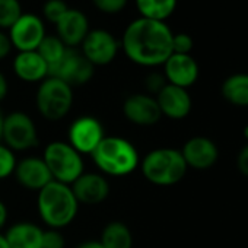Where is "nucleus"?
<instances>
[{"instance_id": "obj_18", "label": "nucleus", "mask_w": 248, "mask_h": 248, "mask_svg": "<svg viewBox=\"0 0 248 248\" xmlns=\"http://www.w3.org/2000/svg\"><path fill=\"white\" fill-rule=\"evenodd\" d=\"M15 178L16 181L27 190L40 191L44 186L53 181L51 174L44 162L43 158L37 156H27L16 164L15 168Z\"/></svg>"}, {"instance_id": "obj_8", "label": "nucleus", "mask_w": 248, "mask_h": 248, "mask_svg": "<svg viewBox=\"0 0 248 248\" xmlns=\"http://www.w3.org/2000/svg\"><path fill=\"white\" fill-rule=\"evenodd\" d=\"M105 138L102 123L93 115H80L69 126L67 143L80 155H91Z\"/></svg>"}, {"instance_id": "obj_19", "label": "nucleus", "mask_w": 248, "mask_h": 248, "mask_svg": "<svg viewBox=\"0 0 248 248\" xmlns=\"http://www.w3.org/2000/svg\"><path fill=\"white\" fill-rule=\"evenodd\" d=\"M15 75L28 83H40L48 78V64L35 51H19L14 59Z\"/></svg>"}, {"instance_id": "obj_26", "label": "nucleus", "mask_w": 248, "mask_h": 248, "mask_svg": "<svg viewBox=\"0 0 248 248\" xmlns=\"http://www.w3.org/2000/svg\"><path fill=\"white\" fill-rule=\"evenodd\" d=\"M16 156L14 151H11L6 145L0 142V180H5L15 172L16 168Z\"/></svg>"}, {"instance_id": "obj_34", "label": "nucleus", "mask_w": 248, "mask_h": 248, "mask_svg": "<svg viewBox=\"0 0 248 248\" xmlns=\"http://www.w3.org/2000/svg\"><path fill=\"white\" fill-rule=\"evenodd\" d=\"M8 92H9L8 79H6V76L2 72H0V101H3L6 98Z\"/></svg>"}, {"instance_id": "obj_36", "label": "nucleus", "mask_w": 248, "mask_h": 248, "mask_svg": "<svg viewBox=\"0 0 248 248\" xmlns=\"http://www.w3.org/2000/svg\"><path fill=\"white\" fill-rule=\"evenodd\" d=\"M76 248H105L99 241H85L80 242Z\"/></svg>"}, {"instance_id": "obj_13", "label": "nucleus", "mask_w": 248, "mask_h": 248, "mask_svg": "<svg viewBox=\"0 0 248 248\" xmlns=\"http://www.w3.org/2000/svg\"><path fill=\"white\" fill-rule=\"evenodd\" d=\"M164 66V76L168 83L188 89L193 86L200 75L199 63L191 54H175L172 53Z\"/></svg>"}, {"instance_id": "obj_20", "label": "nucleus", "mask_w": 248, "mask_h": 248, "mask_svg": "<svg viewBox=\"0 0 248 248\" xmlns=\"http://www.w3.org/2000/svg\"><path fill=\"white\" fill-rule=\"evenodd\" d=\"M41 229L34 222H16L5 233V238L11 248H43Z\"/></svg>"}, {"instance_id": "obj_9", "label": "nucleus", "mask_w": 248, "mask_h": 248, "mask_svg": "<svg viewBox=\"0 0 248 248\" xmlns=\"http://www.w3.org/2000/svg\"><path fill=\"white\" fill-rule=\"evenodd\" d=\"M93 73L95 66H92L76 48H67L63 59L48 69V76L57 78L72 88L88 83L93 78Z\"/></svg>"}, {"instance_id": "obj_22", "label": "nucleus", "mask_w": 248, "mask_h": 248, "mask_svg": "<svg viewBox=\"0 0 248 248\" xmlns=\"http://www.w3.org/2000/svg\"><path fill=\"white\" fill-rule=\"evenodd\" d=\"M105 248H132L133 235L130 228L120 220H112L107 223L98 239Z\"/></svg>"}, {"instance_id": "obj_33", "label": "nucleus", "mask_w": 248, "mask_h": 248, "mask_svg": "<svg viewBox=\"0 0 248 248\" xmlns=\"http://www.w3.org/2000/svg\"><path fill=\"white\" fill-rule=\"evenodd\" d=\"M12 43L9 40V35L5 34L3 31H0V60H3L6 59L11 51H12Z\"/></svg>"}, {"instance_id": "obj_39", "label": "nucleus", "mask_w": 248, "mask_h": 248, "mask_svg": "<svg viewBox=\"0 0 248 248\" xmlns=\"http://www.w3.org/2000/svg\"><path fill=\"white\" fill-rule=\"evenodd\" d=\"M244 138H245V139L248 140V126H247V127L244 129Z\"/></svg>"}, {"instance_id": "obj_12", "label": "nucleus", "mask_w": 248, "mask_h": 248, "mask_svg": "<svg viewBox=\"0 0 248 248\" xmlns=\"http://www.w3.org/2000/svg\"><path fill=\"white\" fill-rule=\"evenodd\" d=\"M123 114L136 126H154L162 114L156 98L149 93H133L123 104Z\"/></svg>"}, {"instance_id": "obj_32", "label": "nucleus", "mask_w": 248, "mask_h": 248, "mask_svg": "<svg viewBox=\"0 0 248 248\" xmlns=\"http://www.w3.org/2000/svg\"><path fill=\"white\" fill-rule=\"evenodd\" d=\"M236 168L244 177L248 178V143L244 145L236 155Z\"/></svg>"}, {"instance_id": "obj_35", "label": "nucleus", "mask_w": 248, "mask_h": 248, "mask_svg": "<svg viewBox=\"0 0 248 248\" xmlns=\"http://www.w3.org/2000/svg\"><path fill=\"white\" fill-rule=\"evenodd\" d=\"M8 216H9V213H8V207H6V204H5L2 200H0V231H2V229L6 226Z\"/></svg>"}, {"instance_id": "obj_1", "label": "nucleus", "mask_w": 248, "mask_h": 248, "mask_svg": "<svg viewBox=\"0 0 248 248\" xmlns=\"http://www.w3.org/2000/svg\"><path fill=\"white\" fill-rule=\"evenodd\" d=\"M172 35L167 22L138 18L124 30L120 47L130 62L156 67L162 66L172 54Z\"/></svg>"}, {"instance_id": "obj_17", "label": "nucleus", "mask_w": 248, "mask_h": 248, "mask_svg": "<svg viewBox=\"0 0 248 248\" xmlns=\"http://www.w3.org/2000/svg\"><path fill=\"white\" fill-rule=\"evenodd\" d=\"M161 114L171 120H183L191 112L193 101L187 89L167 83L155 96Z\"/></svg>"}, {"instance_id": "obj_29", "label": "nucleus", "mask_w": 248, "mask_h": 248, "mask_svg": "<svg viewBox=\"0 0 248 248\" xmlns=\"http://www.w3.org/2000/svg\"><path fill=\"white\" fill-rule=\"evenodd\" d=\"M194 47V40L187 32H178L172 35V53L190 54Z\"/></svg>"}, {"instance_id": "obj_23", "label": "nucleus", "mask_w": 248, "mask_h": 248, "mask_svg": "<svg viewBox=\"0 0 248 248\" xmlns=\"http://www.w3.org/2000/svg\"><path fill=\"white\" fill-rule=\"evenodd\" d=\"M178 0H135L140 18L167 22L177 9Z\"/></svg>"}, {"instance_id": "obj_21", "label": "nucleus", "mask_w": 248, "mask_h": 248, "mask_svg": "<svg viewBox=\"0 0 248 248\" xmlns=\"http://www.w3.org/2000/svg\"><path fill=\"white\" fill-rule=\"evenodd\" d=\"M220 93L225 101L235 107H248V73L229 75L222 82Z\"/></svg>"}, {"instance_id": "obj_2", "label": "nucleus", "mask_w": 248, "mask_h": 248, "mask_svg": "<svg viewBox=\"0 0 248 248\" xmlns=\"http://www.w3.org/2000/svg\"><path fill=\"white\" fill-rule=\"evenodd\" d=\"M37 207L41 220L48 228L63 229L75 220L79 203L70 186L53 180L38 191Z\"/></svg>"}, {"instance_id": "obj_28", "label": "nucleus", "mask_w": 248, "mask_h": 248, "mask_svg": "<svg viewBox=\"0 0 248 248\" xmlns=\"http://www.w3.org/2000/svg\"><path fill=\"white\" fill-rule=\"evenodd\" d=\"M92 3L99 12L107 15H115L124 11L129 0H92Z\"/></svg>"}, {"instance_id": "obj_30", "label": "nucleus", "mask_w": 248, "mask_h": 248, "mask_svg": "<svg viewBox=\"0 0 248 248\" xmlns=\"http://www.w3.org/2000/svg\"><path fill=\"white\" fill-rule=\"evenodd\" d=\"M167 83L168 82H167L164 73H161V72H151L145 79V86H146L149 95H152V96H156Z\"/></svg>"}, {"instance_id": "obj_11", "label": "nucleus", "mask_w": 248, "mask_h": 248, "mask_svg": "<svg viewBox=\"0 0 248 248\" xmlns=\"http://www.w3.org/2000/svg\"><path fill=\"white\" fill-rule=\"evenodd\" d=\"M12 47L19 51H35L44 40V21L34 14H22L19 19L8 30Z\"/></svg>"}, {"instance_id": "obj_25", "label": "nucleus", "mask_w": 248, "mask_h": 248, "mask_svg": "<svg viewBox=\"0 0 248 248\" xmlns=\"http://www.w3.org/2000/svg\"><path fill=\"white\" fill-rule=\"evenodd\" d=\"M22 14L19 0H0V30H9Z\"/></svg>"}, {"instance_id": "obj_37", "label": "nucleus", "mask_w": 248, "mask_h": 248, "mask_svg": "<svg viewBox=\"0 0 248 248\" xmlns=\"http://www.w3.org/2000/svg\"><path fill=\"white\" fill-rule=\"evenodd\" d=\"M0 248H11L5 238V233H2V232H0Z\"/></svg>"}, {"instance_id": "obj_4", "label": "nucleus", "mask_w": 248, "mask_h": 248, "mask_svg": "<svg viewBox=\"0 0 248 248\" xmlns=\"http://www.w3.org/2000/svg\"><path fill=\"white\" fill-rule=\"evenodd\" d=\"M139 167L149 183L162 187L180 183L188 170L181 151L174 148H158L148 152Z\"/></svg>"}, {"instance_id": "obj_3", "label": "nucleus", "mask_w": 248, "mask_h": 248, "mask_svg": "<svg viewBox=\"0 0 248 248\" xmlns=\"http://www.w3.org/2000/svg\"><path fill=\"white\" fill-rule=\"evenodd\" d=\"M91 156L101 174L109 177L129 175L140 165L136 146L120 136H105Z\"/></svg>"}, {"instance_id": "obj_6", "label": "nucleus", "mask_w": 248, "mask_h": 248, "mask_svg": "<svg viewBox=\"0 0 248 248\" xmlns=\"http://www.w3.org/2000/svg\"><path fill=\"white\" fill-rule=\"evenodd\" d=\"M38 112L48 121L63 120L73 105V88L57 78H46L40 82L35 95Z\"/></svg>"}, {"instance_id": "obj_38", "label": "nucleus", "mask_w": 248, "mask_h": 248, "mask_svg": "<svg viewBox=\"0 0 248 248\" xmlns=\"http://www.w3.org/2000/svg\"><path fill=\"white\" fill-rule=\"evenodd\" d=\"M3 121H5V114L0 108V142H2V132H3Z\"/></svg>"}, {"instance_id": "obj_16", "label": "nucleus", "mask_w": 248, "mask_h": 248, "mask_svg": "<svg viewBox=\"0 0 248 248\" xmlns=\"http://www.w3.org/2000/svg\"><path fill=\"white\" fill-rule=\"evenodd\" d=\"M54 25L57 32L56 35L69 48L79 47L91 30L86 15L75 8H69V11Z\"/></svg>"}, {"instance_id": "obj_10", "label": "nucleus", "mask_w": 248, "mask_h": 248, "mask_svg": "<svg viewBox=\"0 0 248 248\" xmlns=\"http://www.w3.org/2000/svg\"><path fill=\"white\" fill-rule=\"evenodd\" d=\"M120 41L107 30H89L88 35L80 44V53L92 66H107L118 54Z\"/></svg>"}, {"instance_id": "obj_15", "label": "nucleus", "mask_w": 248, "mask_h": 248, "mask_svg": "<svg viewBox=\"0 0 248 248\" xmlns=\"http://www.w3.org/2000/svg\"><path fill=\"white\" fill-rule=\"evenodd\" d=\"M70 187L79 204H99L109 196V183L101 172H83Z\"/></svg>"}, {"instance_id": "obj_27", "label": "nucleus", "mask_w": 248, "mask_h": 248, "mask_svg": "<svg viewBox=\"0 0 248 248\" xmlns=\"http://www.w3.org/2000/svg\"><path fill=\"white\" fill-rule=\"evenodd\" d=\"M67 11H69V6L64 0H47L43 6L44 19H47L51 24H56Z\"/></svg>"}, {"instance_id": "obj_5", "label": "nucleus", "mask_w": 248, "mask_h": 248, "mask_svg": "<svg viewBox=\"0 0 248 248\" xmlns=\"http://www.w3.org/2000/svg\"><path fill=\"white\" fill-rule=\"evenodd\" d=\"M43 159L54 181L72 186L83 172L85 164L82 155L67 142L54 140L47 145Z\"/></svg>"}, {"instance_id": "obj_14", "label": "nucleus", "mask_w": 248, "mask_h": 248, "mask_svg": "<svg viewBox=\"0 0 248 248\" xmlns=\"http://www.w3.org/2000/svg\"><path fill=\"white\" fill-rule=\"evenodd\" d=\"M181 155L188 168L204 171L217 162L219 149L212 139L206 136H194L184 143Z\"/></svg>"}, {"instance_id": "obj_7", "label": "nucleus", "mask_w": 248, "mask_h": 248, "mask_svg": "<svg viewBox=\"0 0 248 248\" xmlns=\"http://www.w3.org/2000/svg\"><path fill=\"white\" fill-rule=\"evenodd\" d=\"M2 142L14 152H24L35 148L38 145V132L34 120L22 111L6 114Z\"/></svg>"}, {"instance_id": "obj_24", "label": "nucleus", "mask_w": 248, "mask_h": 248, "mask_svg": "<svg viewBox=\"0 0 248 248\" xmlns=\"http://www.w3.org/2000/svg\"><path fill=\"white\" fill-rule=\"evenodd\" d=\"M69 47L63 44V41L57 35H46L41 44L37 48V53L44 59V62L48 64V69L59 63L63 56L66 54Z\"/></svg>"}, {"instance_id": "obj_31", "label": "nucleus", "mask_w": 248, "mask_h": 248, "mask_svg": "<svg viewBox=\"0 0 248 248\" xmlns=\"http://www.w3.org/2000/svg\"><path fill=\"white\" fill-rule=\"evenodd\" d=\"M66 239L60 229H51L48 228L43 233V248H64Z\"/></svg>"}]
</instances>
